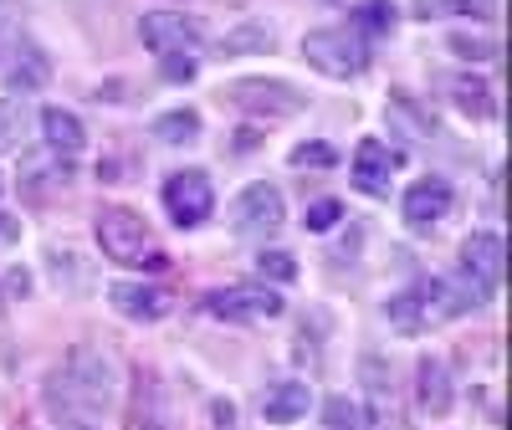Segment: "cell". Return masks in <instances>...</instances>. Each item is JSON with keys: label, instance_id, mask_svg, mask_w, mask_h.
I'll return each instance as SVG.
<instances>
[{"label": "cell", "instance_id": "cell-29", "mask_svg": "<svg viewBox=\"0 0 512 430\" xmlns=\"http://www.w3.org/2000/svg\"><path fill=\"white\" fill-rule=\"evenodd\" d=\"M338 221H344V205L328 200V195H323V200H313V205H308V215H303V226H308V231H333Z\"/></svg>", "mask_w": 512, "mask_h": 430}, {"label": "cell", "instance_id": "cell-33", "mask_svg": "<svg viewBox=\"0 0 512 430\" xmlns=\"http://www.w3.org/2000/svg\"><path fill=\"white\" fill-rule=\"evenodd\" d=\"M21 41V31H16V16H11V6H0V62L11 57V47Z\"/></svg>", "mask_w": 512, "mask_h": 430}, {"label": "cell", "instance_id": "cell-10", "mask_svg": "<svg viewBox=\"0 0 512 430\" xmlns=\"http://www.w3.org/2000/svg\"><path fill=\"white\" fill-rule=\"evenodd\" d=\"M139 36L154 57H169V52H195L200 47V21L195 16H180V11H149L139 21Z\"/></svg>", "mask_w": 512, "mask_h": 430}, {"label": "cell", "instance_id": "cell-19", "mask_svg": "<svg viewBox=\"0 0 512 430\" xmlns=\"http://www.w3.org/2000/svg\"><path fill=\"white\" fill-rule=\"evenodd\" d=\"M67 175H72V159H62V154H52V159H26V169H21V195H26V200H47V190H52V185H67Z\"/></svg>", "mask_w": 512, "mask_h": 430}, {"label": "cell", "instance_id": "cell-25", "mask_svg": "<svg viewBox=\"0 0 512 430\" xmlns=\"http://www.w3.org/2000/svg\"><path fill=\"white\" fill-rule=\"evenodd\" d=\"M52 277H57V287H67V292L88 287V267H82L77 251H67V246H52Z\"/></svg>", "mask_w": 512, "mask_h": 430}, {"label": "cell", "instance_id": "cell-11", "mask_svg": "<svg viewBox=\"0 0 512 430\" xmlns=\"http://www.w3.org/2000/svg\"><path fill=\"white\" fill-rule=\"evenodd\" d=\"M502 262H507V246H502L497 231H472V236L461 241V277L477 282L487 297H492L497 282H502Z\"/></svg>", "mask_w": 512, "mask_h": 430}, {"label": "cell", "instance_id": "cell-7", "mask_svg": "<svg viewBox=\"0 0 512 430\" xmlns=\"http://www.w3.org/2000/svg\"><path fill=\"white\" fill-rule=\"evenodd\" d=\"M282 221H287V200H282V190L267 185V180L246 185V190L236 195V205H231V226H236V236H251V241L277 236Z\"/></svg>", "mask_w": 512, "mask_h": 430}, {"label": "cell", "instance_id": "cell-26", "mask_svg": "<svg viewBox=\"0 0 512 430\" xmlns=\"http://www.w3.org/2000/svg\"><path fill=\"white\" fill-rule=\"evenodd\" d=\"M256 272H262L267 282H292L297 277V256L282 251V246H267V251H256Z\"/></svg>", "mask_w": 512, "mask_h": 430}, {"label": "cell", "instance_id": "cell-8", "mask_svg": "<svg viewBox=\"0 0 512 430\" xmlns=\"http://www.w3.org/2000/svg\"><path fill=\"white\" fill-rule=\"evenodd\" d=\"M205 313L210 318H226V323H272L282 318V292L272 287H216V292H205Z\"/></svg>", "mask_w": 512, "mask_h": 430}, {"label": "cell", "instance_id": "cell-30", "mask_svg": "<svg viewBox=\"0 0 512 430\" xmlns=\"http://www.w3.org/2000/svg\"><path fill=\"white\" fill-rule=\"evenodd\" d=\"M333 164H338V154H333L328 144H318V139L292 149V169H333Z\"/></svg>", "mask_w": 512, "mask_h": 430}, {"label": "cell", "instance_id": "cell-17", "mask_svg": "<svg viewBox=\"0 0 512 430\" xmlns=\"http://www.w3.org/2000/svg\"><path fill=\"white\" fill-rule=\"evenodd\" d=\"M41 139H47V149L52 154H62V159H77L82 154V144H88V128H82V118L72 113V108H41Z\"/></svg>", "mask_w": 512, "mask_h": 430}, {"label": "cell", "instance_id": "cell-20", "mask_svg": "<svg viewBox=\"0 0 512 430\" xmlns=\"http://www.w3.org/2000/svg\"><path fill=\"white\" fill-rule=\"evenodd\" d=\"M123 430H164V410H159V384L154 374L134 379V400H128V425Z\"/></svg>", "mask_w": 512, "mask_h": 430}, {"label": "cell", "instance_id": "cell-4", "mask_svg": "<svg viewBox=\"0 0 512 430\" xmlns=\"http://www.w3.org/2000/svg\"><path fill=\"white\" fill-rule=\"evenodd\" d=\"M226 103L251 118H297L308 108V93L282 77H236V82H226Z\"/></svg>", "mask_w": 512, "mask_h": 430}, {"label": "cell", "instance_id": "cell-37", "mask_svg": "<svg viewBox=\"0 0 512 430\" xmlns=\"http://www.w3.org/2000/svg\"><path fill=\"white\" fill-rule=\"evenodd\" d=\"M77 430H88V425H77Z\"/></svg>", "mask_w": 512, "mask_h": 430}, {"label": "cell", "instance_id": "cell-28", "mask_svg": "<svg viewBox=\"0 0 512 430\" xmlns=\"http://www.w3.org/2000/svg\"><path fill=\"white\" fill-rule=\"evenodd\" d=\"M451 52L466 57V62H492V57H497V41H492V36H466V31H456V36H451Z\"/></svg>", "mask_w": 512, "mask_h": 430}, {"label": "cell", "instance_id": "cell-13", "mask_svg": "<svg viewBox=\"0 0 512 430\" xmlns=\"http://www.w3.org/2000/svg\"><path fill=\"white\" fill-rule=\"evenodd\" d=\"M108 303L123 318H134V323H159L169 308H175V297H169L164 287H154V282H113L108 287Z\"/></svg>", "mask_w": 512, "mask_h": 430}, {"label": "cell", "instance_id": "cell-31", "mask_svg": "<svg viewBox=\"0 0 512 430\" xmlns=\"http://www.w3.org/2000/svg\"><path fill=\"white\" fill-rule=\"evenodd\" d=\"M323 425H328V430H354V425H359V410H354L344 395H333V400L323 405Z\"/></svg>", "mask_w": 512, "mask_h": 430}, {"label": "cell", "instance_id": "cell-22", "mask_svg": "<svg viewBox=\"0 0 512 430\" xmlns=\"http://www.w3.org/2000/svg\"><path fill=\"white\" fill-rule=\"evenodd\" d=\"M154 139L159 144H195L200 139V113L195 108H169L154 118Z\"/></svg>", "mask_w": 512, "mask_h": 430}, {"label": "cell", "instance_id": "cell-3", "mask_svg": "<svg viewBox=\"0 0 512 430\" xmlns=\"http://www.w3.org/2000/svg\"><path fill=\"white\" fill-rule=\"evenodd\" d=\"M303 57L308 67H318L323 77L333 82H349L369 67V47H364V36L349 31V26H318L303 36Z\"/></svg>", "mask_w": 512, "mask_h": 430}, {"label": "cell", "instance_id": "cell-21", "mask_svg": "<svg viewBox=\"0 0 512 430\" xmlns=\"http://www.w3.org/2000/svg\"><path fill=\"white\" fill-rule=\"evenodd\" d=\"M451 103L466 113V118H492L497 113V98H492V82L472 77V72H461L451 77Z\"/></svg>", "mask_w": 512, "mask_h": 430}, {"label": "cell", "instance_id": "cell-1", "mask_svg": "<svg viewBox=\"0 0 512 430\" xmlns=\"http://www.w3.org/2000/svg\"><path fill=\"white\" fill-rule=\"evenodd\" d=\"M47 400H52L57 415H62V410H67V415L103 410V405L113 400V364H108V354H98V349H72L67 364L57 369V379H52Z\"/></svg>", "mask_w": 512, "mask_h": 430}, {"label": "cell", "instance_id": "cell-12", "mask_svg": "<svg viewBox=\"0 0 512 430\" xmlns=\"http://www.w3.org/2000/svg\"><path fill=\"white\" fill-rule=\"evenodd\" d=\"M446 210H451V185L446 180H436V175H425V180H415L410 190H405V200H400V215H405V226L410 231H436L441 221H446Z\"/></svg>", "mask_w": 512, "mask_h": 430}, {"label": "cell", "instance_id": "cell-27", "mask_svg": "<svg viewBox=\"0 0 512 430\" xmlns=\"http://www.w3.org/2000/svg\"><path fill=\"white\" fill-rule=\"evenodd\" d=\"M21 134H26V113H21V103L0 98V154L21 149Z\"/></svg>", "mask_w": 512, "mask_h": 430}, {"label": "cell", "instance_id": "cell-16", "mask_svg": "<svg viewBox=\"0 0 512 430\" xmlns=\"http://www.w3.org/2000/svg\"><path fill=\"white\" fill-rule=\"evenodd\" d=\"M395 164H400V154H395L390 144L364 139V144L354 149V185H359L364 195H390V175H395Z\"/></svg>", "mask_w": 512, "mask_h": 430}, {"label": "cell", "instance_id": "cell-15", "mask_svg": "<svg viewBox=\"0 0 512 430\" xmlns=\"http://www.w3.org/2000/svg\"><path fill=\"white\" fill-rule=\"evenodd\" d=\"M415 400H420V410L425 415H451V400H456V390H451V369H446V359L441 354H425L420 364H415Z\"/></svg>", "mask_w": 512, "mask_h": 430}, {"label": "cell", "instance_id": "cell-18", "mask_svg": "<svg viewBox=\"0 0 512 430\" xmlns=\"http://www.w3.org/2000/svg\"><path fill=\"white\" fill-rule=\"evenodd\" d=\"M308 410H313V390L303 379H282V384H272V390L262 395V415L272 425H292V420H303Z\"/></svg>", "mask_w": 512, "mask_h": 430}, {"label": "cell", "instance_id": "cell-5", "mask_svg": "<svg viewBox=\"0 0 512 430\" xmlns=\"http://www.w3.org/2000/svg\"><path fill=\"white\" fill-rule=\"evenodd\" d=\"M415 292V308H420V328H441V323H451V318H461V313H472V308H482L487 303V292L477 287V282H451V277H425V282H415L410 287Z\"/></svg>", "mask_w": 512, "mask_h": 430}, {"label": "cell", "instance_id": "cell-24", "mask_svg": "<svg viewBox=\"0 0 512 430\" xmlns=\"http://www.w3.org/2000/svg\"><path fill=\"white\" fill-rule=\"evenodd\" d=\"M272 26H262V21H251V26H236V31H226V41H221V52L226 57H241V52H272Z\"/></svg>", "mask_w": 512, "mask_h": 430}, {"label": "cell", "instance_id": "cell-6", "mask_svg": "<svg viewBox=\"0 0 512 430\" xmlns=\"http://www.w3.org/2000/svg\"><path fill=\"white\" fill-rule=\"evenodd\" d=\"M359 390H364V430H405V405L395 390V374L379 354L359 359Z\"/></svg>", "mask_w": 512, "mask_h": 430}, {"label": "cell", "instance_id": "cell-23", "mask_svg": "<svg viewBox=\"0 0 512 430\" xmlns=\"http://www.w3.org/2000/svg\"><path fill=\"white\" fill-rule=\"evenodd\" d=\"M354 26L369 31V36H390L400 26V11L390 6V0H359V6H354Z\"/></svg>", "mask_w": 512, "mask_h": 430}, {"label": "cell", "instance_id": "cell-32", "mask_svg": "<svg viewBox=\"0 0 512 430\" xmlns=\"http://www.w3.org/2000/svg\"><path fill=\"white\" fill-rule=\"evenodd\" d=\"M159 72H164V82H190V77L200 72V62H195L190 52H169V57L159 62Z\"/></svg>", "mask_w": 512, "mask_h": 430}, {"label": "cell", "instance_id": "cell-9", "mask_svg": "<svg viewBox=\"0 0 512 430\" xmlns=\"http://www.w3.org/2000/svg\"><path fill=\"white\" fill-rule=\"evenodd\" d=\"M164 210H169V221L195 231L210 221V210H216V190H210V175L205 169H180V175H169L164 180Z\"/></svg>", "mask_w": 512, "mask_h": 430}, {"label": "cell", "instance_id": "cell-35", "mask_svg": "<svg viewBox=\"0 0 512 430\" xmlns=\"http://www.w3.org/2000/svg\"><path fill=\"white\" fill-rule=\"evenodd\" d=\"M31 292V272L26 267H11L6 272V297H26Z\"/></svg>", "mask_w": 512, "mask_h": 430}, {"label": "cell", "instance_id": "cell-38", "mask_svg": "<svg viewBox=\"0 0 512 430\" xmlns=\"http://www.w3.org/2000/svg\"><path fill=\"white\" fill-rule=\"evenodd\" d=\"M0 185H6V180H0Z\"/></svg>", "mask_w": 512, "mask_h": 430}, {"label": "cell", "instance_id": "cell-34", "mask_svg": "<svg viewBox=\"0 0 512 430\" xmlns=\"http://www.w3.org/2000/svg\"><path fill=\"white\" fill-rule=\"evenodd\" d=\"M16 241H21V215L0 210V246H16Z\"/></svg>", "mask_w": 512, "mask_h": 430}, {"label": "cell", "instance_id": "cell-2", "mask_svg": "<svg viewBox=\"0 0 512 430\" xmlns=\"http://www.w3.org/2000/svg\"><path fill=\"white\" fill-rule=\"evenodd\" d=\"M93 236H98L103 256H108V262H118V267H149V272H164L169 267V256L154 246L144 215H134L128 205H103L93 215Z\"/></svg>", "mask_w": 512, "mask_h": 430}, {"label": "cell", "instance_id": "cell-14", "mask_svg": "<svg viewBox=\"0 0 512 430\" xmlns=\"http://www.w3.org/2000/svg\"><path fill=\"white\" fill-rule=\"evenodd\" d=\"M47 82H52V57L41 52L36 41L21 36L16 47H11V62H6V88L26 98V93H41Z\"/></svg>", "mask_w": 512, "mask_h": 430}, {"label": "cell", "instance_id": "cell-36", "mask_svg": "<svg viewBox=\"0 0 512 430\" xmlns=\"http://www.w3.org/2000/svg\"><path fill=\"white\" fill-rule=\"evenodd\" d=\"M210 420H216V430H236V405L216 400V405H210Z\"/></svg>", "mask_w": 512, "mask_h": 430}]
</instances>
